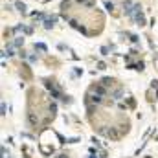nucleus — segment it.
Wrapping results in <instances>:
<instances>
[{
    "instance_id": "39448f33",
    "label": "nucleus",
    "mask_w": 158,
    "mask_h": 158,
    "mask_svg": "<svg viewBox=\"0 0 158 158\" xmlns=\"http://www.w3.org/2000/svg\"><path fill=\"white\" fill-rule=\"evenodd\" d=\"M17 7H19L20 11H24V9H26V6H24V4H20V2H17Z\"/></svg>"
},
{
    "instance_id": "20e7f679",
    "label": "nucleus",
    "mask_w": 158,
    "mask_h": 158,
    "mask_svg": "<svg viewBox=\"0 0 158 158\" xmlns=\"http://www.w3.org/2000/svg\"><path fill=\"white\" fill-rule=\"evenodd\" d=\"M105 7H107V9H109V11H112V9H114V4H112V2H109V0H107V2H105Z\"/></svg>"
},
{
    "instance_id": "f03ea898",
    "label": "nucleus",
    "mask_w": 158,
    "mask_h": 158,
    "mask_svg": "<svg viewBox=\"0 0 158 158\" xmlns=\"http://www.w3.org/2000/svg\"><path fill=\"white\" fill-rule=\"evenodd\" d=\"M55 20H57L55 17H52V19H46V22H44V26H46V28H52V26L55 24Z\"/></svg>"
},
{
    "instance_id": "f257e3e1",
    "label": "nucleus",
    "mask_w": 158,
    "mask_h": 158,
    "mask_svg": "<svg viewBox=\"0 0 158 158\" xmlns=\"http://www.w3.org/2000/svg\"><path fill=\"white\" fill-rule=\"evenodd\" d=\"M134 11H136V13H134V17H136V22H138L140 26H142V24H145V17L142 15V11H140V6H134Z\"/></svg>"
},
{
    "instance_id": "7ed1b4c3",
    "label": "nucleus",
    "mask_w": 158,
    "mask_h": 158,
    "mask_svg": "<svg viewBox=\"0 0 158 158\" xmlns=\"http://www.w3.org/2000/svg\"><path fill=\"white\" fill-rule=\"evenodd\" d=\"M79 2H83L86 7H96V2L94 0H79Z\"/></svg>"
}]
</instances>
